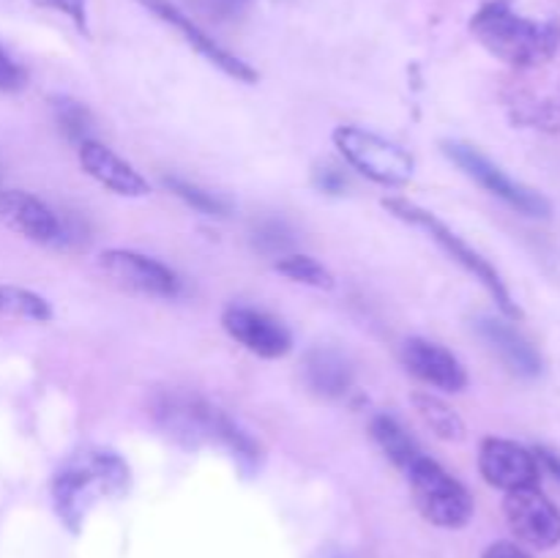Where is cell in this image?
<instances>
[{"label": "cell", "mask_w": 560, "mask_h": 558, "mask_svg": "<svg viewBox=\"0 0 560 558\" xmlns=\"http://www.w3.org/2000/svg\"><path fill=\"white\" fill-rule=\"evenodd\" d=\"M153 421L162 427L167 438L186 449L217 446L233 454L244 468H255L260 460V446L255 438L224 410L202 399L200 394L184 392V388H167L156 394L151 405Z\"/></svg>", "instance_id": "1"}, {"label": "cell", "mask_w": 560, "mask_h": 558, "mask_svg": "<svg viewBox=\"0 0 560 558\" xmlns=\"http://www.w3.org/2000/svg\"><path fill=\"white\" fill-rule=\"evenodd\" d=\"M470 31L487 53L514 69H539L556 58L560 22L520 14L512 0H490L470 20Z\"/></svg>", "instance_id": "2"}, {"label": "cell", "mask_w": 560, "mask_h": 558, "mask_svg": "<svg viewBox=\"0 0 560 558\" xmlns=\"http://www.w3.org/2000/svg\"><path fill=\"white\" fill-rule=\"evenodd\" d=\"M129 465L115 452L88 449L74 454L52 479L55 512L77 534L102 498H118L129 490Z\"/></svg>", "instance_id": "3"}, {"label": "cell", "mask_w": 560, "mask_h": 558, "mask_svg": "<svg viewBox=\"0 0 560 558\" xmlns=\"http://www.w3.org/2000/svg\"><path fill=\"white\" fill-rule=\"evenodd\" d=\"M383 208H386L388 213H394L397 219H402V222H408V224H413V228H421L424 233H430V239L438 241V244H441V249L446 252L452 260H457L459 266L470 274V277H476L487 290H490L492 299L498 301V306H501V312L509 317V321H517V317H523L520 306L514 304L512 293H509L506 282H503L501 274L492 268V263L487 260V257H481L474 246L465 244V241L459 239V235L454 233L448 224H443L435 213L427 211V208H421V206H416V202L402 200V197H388V200H383Z\"/></svg>", "instance_id": "4"}, {"label": "cell", "mask_w": 560, "mask_h": 558, "mask_svg": "<svg viewBox=\"0 0 560 558\" xmlns=\"http://www.w3.org/2000/svg\"><path fill=\"white\" fill-rule=\"evenodd\" d=\"M413 503L424 520L441 528H463L474 518V498L459 479H454L441 463L421 457L405 470Z\"/></svg>", "instance_id": "5"}, {"label": "cell", "mask_w": 560, "mask_h": 558, "mask_svg": "<svg viewBox=\"0 0 560 558\" xmlns=\"http://www.w3.org/2000/svg\"><path fill=\"white\" fill-rule=\"evenodd\" d=\"M334 146L345 156V162L361 175L381 186H405L413 178L416 162L402 146L386 140L361 126H339L334 131Z\"/></svg>", "instance_id": "6"}, {"label": "cell", "mask_w": 560, "mask_h": 558, "mask_svg": "<svg viewBox=\"0 0 560 558\" xmlns=\"http://www.w3.org/2000/svg\"><path fill=\"white\" fill-rule=\"evenodd\" d=\"M443 153L463 170L468 178H474L476 184L485 186L490 195H495L498 200H503L506 206H512L514 211L525 213V217L534 219H547L552 213L550 200H547L541 191L530 189V186L520 184L503 167H498L490 156L479 151L476 146H468V142L446 140L443 142Z\"/></svg>", "instance_id": "7"}, {"label": "cell", "mask_w": 560, "mask_h": 558, "mask_svg": "<svg viewBox=\"0 0 560 558\" xmlns=\"http://www.w3.org/2000/svg\"><path fill=\"white\" fill-rule=\"evenodd\" d=\"M503 514H506L509 528L525 545L536 547V550H550L560 545V509L539 487L506 492Z\"/></svg>", "instance_id": "8"}, {"label": "cell", "mask_w": 560, "mask_h": 558, "mask_svg": "<svg viewBox=\"0 0 560 558\" xmlns=\"http://www.w3.org/2000/svg\"><path fill=\"white\" fill-rule=\"evenodd\" d=\"M98 268L118 288L153 299H173L180 293V279L164 263L131 249H107L98 255Z\"/></svg>", "instance_id": "9"}, {"label": "cell", "mask_w": 560, "mask_h": 558, "mask_svg": "<svg viewBox=\"0 0 560 558\" xmlns=\"http://www.w3.org/2000/svg\"><path fill=\"white\" fill-rule=\"evenodd\" d=\"M479 470L487 485L503 492L536 487L541 474L536 454L506 438H485L479 452Z\"/></svg>", "instance_id": "10"}, {"label": "cell", "mask_w": 560, "mask_h": 558, "mask_svg": "<svg viewBox=\"0 0 560 558\" xmlns=\"http://www.w3.org/2000/svg\"><path fill=\"white\" fill-rule=\"evenodd\" d=\"M222 326L238 345L260 359H282L293 348V334L282 321L252 306H230L222 315Z\"/></svg>", "instance_id": "11"}, {"label": "cell", "mask_w": 560, "mask_h": 558, "mask_svg": "<svg viewBox=\"0 0 560 558\" xmlns=\"http://www.w3.org/2000/svg\"><path fill=\"white\" fill-rule=\"evenodd\" d=\"M0 219H3L11 230L22 233L25 239L36 241V244L63 246L69 244L71 239L63 219H60L47 202L20 189H5L3 195H0Z\"/></svg>", "instance_id": "12"}, {"label": "cell", "mask_w": 560, "mask_h": 558, "mask_svg": "<svg viewBox=\"0 0 560 558\" xmlns=\"http://www.w3.org/2000/svg\"><path fill=\"white\" fill-rule=\"evenodd\" d=\"M140 3L145 5L148 11H153L159 20L167 22L170 27H175V31L186 38V44H189L191 49H197V53H200L208 63H213L217 69H222L228 77H233V80H238V82H255L257 80V71L252 69L249 63H244V60L235 58L233 53H228V49H224L217 38L208 36V33L202 31V27L197 25L189 14H184L178 5H173L170 0H140Z\"/></svg>", "instance_id": "13"}, {"label": "cell", "mask_w": 560, "mask_h": 558, "mask_svg": "<svg viewBox=\"0 0 560 558\" xmlns=\"http://www.w3.org/2000/svg\"><path fill=\"white\" fill-rule=\"evenodd\" d=\"M402 364L410 375L441 392H463L468 386V372L457 356L430 339L410 337L402 345Z\"/></svg>", "instance_id": "14"}, {"label": "cell", "mask_w": 560, "mask_h": 558, "mask_svg": "<svg viewBox=\"0 0 560 558\" xmlns=\"http://www.w3.org/2000/svg\"><path fill=\"white\" fill-rule=\"evenodd\" d=\"M77 156H80L82 170H85L96 184L115 191V195L145 197L148 191H151L148 181L142 178L129 162H124L118 153L109 151V148L102 146L98 140H88L82 142V146H77Z\"/></svg>", "instance_id": "15"}, {"label": "cell", "mask_w": 560, "mask_h": 558, "mask_svg": "<svg viewBox=\"0 0 560 558\" xmlns=\"http://www.w3.org/2000/svg\"><path fill=\"white\" fill-rule=\"evenodd\" d=\"M476 332L485 339L487 348L506 364L509 372L520 377H536L541 372V356L517 328L503 317H479Z\"/></svg>", "instance_id": "16"}, {"label": "cell", "mask_w": 560, "mask_h": 558, "mask_svg": "<svg viewBox=\"0 0 560 558\" xmlns=\"http://www.w3.org/2000/svg\"><path fill=\"white\" fill-rule=\"evenodd\" d=\"M304 383L323 399H342L353 388L355 372L348 356L331 345H317L304 356Z\"/></svg>", "instance_id": "17"}, {"label": "cell", "mask_w": 560, "mask_h": 558, "mask_svg": "<svg viewBox=\"0 0 560 558\" xmlns=\"http://www.w3.org/2000/svg\"><path fill=\"white\" fill-rule=\"evenodd\" d=\"M370 430H372V438H375V443L381 446V452L386 454V457L392 460L402 474L416 463V460L424 457V449L419 446V441H416V438L410 435V432L405 430L394 416L377 414L375 419H372Z\"/></svg>", "instance_id": "18"}, {"label": "cell", "mask_w": 560, "mask_h": 558, "mask_svg": "<svg viewBox=\"0 0 560 558\" xmlns=\"http://www.w3.org/2000/svg\"><path fill=\"white\" fill-rule=\"evenodd\" d=\"M413 408L421 416L427 427L435 432L443 441H463L465 438V421L446 399H441L432 392H413Z\"/></svg>", "instance_id": "19"}, {"label": "cell", "mask_w": 560, "mask_h": 558, "mask_svg": "<svg viewBox=\"0 0 560 558\" xmlns=\"http://www.w3.org/2000/svg\"><path fill=\"white\" fill-rule=\"evenodd\" d=\"M0 315L44 323L52 317V306L44 295L33 293V290L16 288V284H0Z\"/></svg>", "instance_id": "20"}, {"label": "cell", "mask_w": 560, "mask_h": 558, "mask_svg": "<svg viewBox=\"0 0 560 558\" xmlns=\"http://www.w3.org/2000/svg\"><path fill=\"white\" fill-rule=\"evenodd\" d=\"M52 115L58 129L63 131L66 140L82 146V142L93 140V115L82 102L71 96H55L52 98Z\"/></svg>", "instance_id": "21"}, {"label": "cell", "mask_w": 560, "mask_h": 558, "mask_svg": "<svg viewBox=\"0 0 560 558\" xmlns=\"http://www.w3.org/2000/svg\"><path fill=\"white\" fill-rule=\"evenodd\" d=\"M279 274H284L293 282L306 284V288L317 290H331L334 288V274L323 266L320 260L310 255H282L277 263H273Z\"/></svg>", "instance_id": "22"}, {"label": "cell", "mask_w": 560, "mask_h": 558, "mask_svg": "<svg viewBox=\"0 0 560 558\" xmlns=\"http://www.w3.org/2000/svg\"><path fill=\"white\" fill-rule=\"evenodd\" d=\"M164 186H167L170 191H173L175 197H180V200L186 202V206H191L195 211L206 213V217H228L230 213V202L222 200L219 195H213V191L202 189V186L197 184H189V181L178 178V175H167L164 178Z\"/></svg>", "instance_id": "23"}, {"label": "cell", "mask_w": 560, "mask_h": 558, "mask_svg": "<svg viewBox=\"0 0 560 558\" xmlns=\"http://www.w3.org/2000/svg\"><path fill=\"white\" fill-rule=\"evenodd\" d=\"M252 244L260 252H266V255L282 257L290 249V244H293V233H290V228L282 219H266L252 233Z\"/></svg>", "instance_id": "24"}, {"label": "cell", "mask_w": 560, "mask_h": 558, "mask_svg": "<svg viewBox=\"0 0 560 558\" xmlns=\"http://www.w3.org/2000/svg\"><path fill=\"white\" fill-rule=\"evenodd\" d=\"M312 184L326 195H345L350 189V178L339 164L323 162L312 170Z\"/></svg>", "instance_id": "25"}, {"label": "cell", "mask_w": 560, "mask_h": 558, "mask_svg": "<svg viewBox=\"0 0 560 558\" xmlns=\"http://www.w3.org/2000/svg\"><path fill=\"white\" fill-rule=\"evenodd\" d=\"M27 71L0 47V93H14L25 88Z\"/></svg>", "instance_id": "26"}, {"label": "cell", "mask_w": 560, "mask_h": 558, "mask_svg": "<svg viewBox=\"0 0 560 558\" xmlns=\"http://www.w3.org/2000/svg\"><path fill=\"white\" fill-rule=\"evenodd\" d=\"M189 3L195 5V11L211 16V20H228L235 14L238 0H189Z\"/></svg>", "instance_id": "27"}, {"label": "cell", "mask_w": 560, "mask_h": 558, "mask_svg": "<svg viewBox=\"0 0 560 558\" xmlns=\"http://www.w3.org/2000/svg\"><path fill=\"white\" fill-rule=\"evenodd\" d=\"M36 3L55 11H63L66 16L74 20V25L80 27V31H85V0H36Z\"/></svg>", "instance_id": "28"}, {"label": "cell", "mask_w": 560, "mask_h": 558, "mask_svg": "<svg viewBox=\"0 0 560 558\" xmlns=\"http://www.w3.org/2000/svg\"><path fill=\"white\" fill-rule=\"evenodd\" d=\"M481 558H530V556L523 550V547L512 545V542H492Z\"/></svg>", "instance_id": "29"}, {"label": "cell", "mask_w": 560, "mask_h": 558, "mask_svg": "<svg viewBox=\"0 0 560 558\" xmlns=\"http://www.w3.org/2000/svg\"><path fill=\"white\" fill-rule=\"evenodd\" d=\"M536 460H539V468H547L552 476L560 481V457L550 449H536Z\"/></svg>", "instance_id": "30"}, {"label": "cell", "mask_w": 560, "mask_h": 558, "mask_svg": "<svg viewBox=\"0 0 560 558\" xmlns=\"http://www.w3.org/2000/svg\"><path fill=\"white\" fill-rule=\"evenodd\" d=\"M315 558H361L359 553H353L350 547H342V545H326L320 553H317Z\"/></svg>", "instance_id": "31"}, {"label": "cell", "mask_w": 560, "mask_h": 558, "mask_svg": "<svg viewBox=\"0 0 560 558\" xmlns=\"http://www.w3.org/2000/svg\"><path fill=\"white\" fill-rule=\"evenodd\" d=\"M5 191V186H3V175H0V195H3Z\"/></svg>", "instance_id": "32"}]
</instances>
